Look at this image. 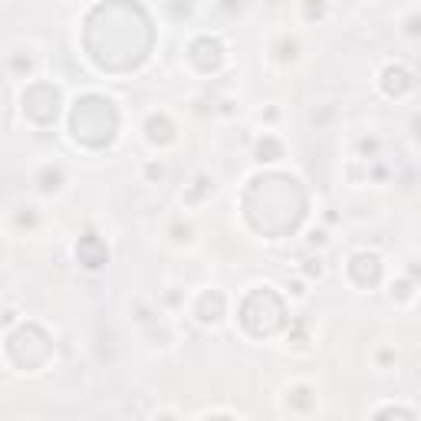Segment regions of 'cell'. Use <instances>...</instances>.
Wrapping results in <instances>:
<instances>
[{
  "label": "cell",
  "mask_w": 421,
  "mask_h": 421,
  "mask_svg": "<svg viewBox=\"0 0 421 421\" xmlns=\"http://www.w3.org/2000/svg\"><path fill=\"white\" fill-rule=\"evenodd\" d=\"M280 323H283V306H280L277 293L257 290V293L244 303V326H247L253 336H267V332L280 329Z\"/></svg>",
  "instance_id": "3"
},
{
  "label": "cell",
  "mask_w": 421,
  "mask_h": 421,
  "mask_svg": "<svg viewBox=\"0 0 421 421\" xmlns=\"http://www.w3.org/2000/svg\"><path fill=\"white\" fill-rule=\"evenodd\" d=\"M162 421H175V418H162Z\"/></svg>",
  "instance_id": "13"
},
{
  "label": "cell",
  "mask_w": 421,
  "mask_h": 421,
  "mask_svg": "<svg viewBox=\"0 0 421 421\" xmlns=\"http://www.w3.org/2000/svg\"><path fill=\"white\" fill-rule=\"evenodd\" d=\"M191 56L201 70H214V66H221V43L211 40V36H201V40L191 43Z\"/></svg>",
  "instance_id": "5"
},
{
  "label": "cell",
  "mask_w": 421,
  "mask_h": 421,
  "mask_svg": "<svg viewBox=\"0 0 421 421\" xmlns=\"http://www.w3.org/2000/svg\"><path fill=\"white\" fill-rule=\"evenodd\" d=\"M247 197H253V201L260 197V204L267 201V207H273L267 221H263V227H260L267 234L293 231L296 221L303 217V191L296 188L293 178H283V175H267V178L251 181Z\"/></svg>",
  "instance_id": "1"
},
{
  "label": "cell",
  "mask_w": 421,
  "mask_h": 421,
  "mask_svg": "<svg viewBox=\"0 0 421 421\" xmlns=\"http://www.w3.org/2000/svg\"><path fill=\"white\" fill-rule=\"evenodd\" d=\"M386 89L392 92V96H402V92L412 89V80H408V72H405L402 66H388L386 70Z\"/></svg>",
  "instance_id": "9"
},
{
  "label": "cell",
  "mask_w": 421,
  "mask_h": 421,
  "mask_svg": "<svg viewBox=\"0 0 421 421\" xmlns=\"http://www.w3.org/2000/svg\"><path fill=\"white\" fill-rule=\"evenodd\" d=\"M56 102H60V96L50 86H33L23 96V109H27V116L36 119V122H50L56 116Z\"/></svg>",
  "instance_id": "4"
},
{
  "label": "cell",
  "mask_w": 421,
  "mask_h": 421,
  "mask_svg": "<svg viewBox=\"0 0 421 421\" xmlns=\"http://www.w3.org/2000/svg\"><path fill=\"white\" fill-rule=\"evenodd\" d=\"M197 313H201V319H204V323H214V319H221V313H224V296H221V293H204V296H201Z\"/></svg>",
  "instance_id": "8"
},
{
  "label": "cell",
  "mask_w": 421,
  "mask_h": 421,
  "mask_svg": "<svg viewBox=\"0 0 421 421\" xmlns=\"http://www.w3.org/2000/svg\"><path fill=\"white\" fill-rule=\"evenodd\" d=\"M352 277H356V283H362V287L378 283V277H382V263H378V257H368V253L356 257L352 260Z\"/></svg>",
  "instance_id": "6"
},
{
  "label": "cell",
  "mask_w": 421,
  "mask_h": 421,
  "mask_svg": "<svg viewBox=\"0 0 421 421\" xmlns=\"http://www.w3.org/2000/svg\"><path fill=\"white\" fill-rule=\"evenodd\" d=\"M207 421H231V418H207Z\"/></svg>",
  "instance_id": "12"
},
{
  "label": "cell",
  "mask_w": 421,
  "mask_h": 421,
  "mask_svg": "<svg viewBox=\"0 0 421 421\" xmlns=\"http://www.w3.org/2000/svg\"><path fill=\"white\" fill-rule=\"evenodd\" d=\"M116 109L109 99L99 96H86L82 102H76V112H72V132L76 138H82L86 145H106L112 142L116 135Z\"/></svg>",
  "instance_id": "2"
},
{
  "label": "cell",
  "mask_w": 421,
  "mask_h": 421,
  "mask_svg": "<svg viewBox=\"0 0 421 421\" xmlns=\"http://www.w3.org/2000/svg\"><path fill=\"white\" fill-rule=\"evenodd\" d=\"M148 138H152V142H158V138L168 142L171 138V122L168 119H152V122H148Z\"/></svg>",
  "instance_id": "10"
},
{
  "label": "cell",
  "mask_w": 421,
  "mask_h": 421,
  "mask_svg": "<svg viewBox=\"0 0 421 421\" xmlns=\"http://www.w3.org/2000/svg\"><path fill=\"white\" fill-rule=\"evenodd\" d=\"M76 253H80V260L86 263V267H99V263H106V247L96 241V234H86L80 241V247H76Z\"/></svg>",
  "instance_id": "7"
},
{
  "label": "cell",
  "mask_w": 421,
  "mask_h": 421,
  "mask_svg": "<svg viewBox=\"0 0 421 421\" xmlns=\"http://www.w3.org/2000/svg\"><path fill=\"white\" fill-rule=\"evenodd\" d=\"M257 155H260V162H273V158H280V145L273 138H267V142H260Z\"/></svg>",
  "instance_id": "11"
}]
</instances>
